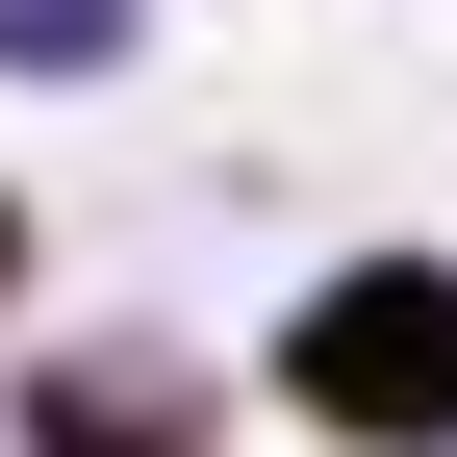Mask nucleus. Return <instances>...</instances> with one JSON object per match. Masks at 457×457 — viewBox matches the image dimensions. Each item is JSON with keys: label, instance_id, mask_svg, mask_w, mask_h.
<instances>
[{"label": "nucleus", "instance_id": "obj_1", "mask_svg": "<svg viewBox=\"0 0 457 457\" xmlns=\"http://www.w3.org/2000/svg\"><path fill=\"white\" fill-rule=\"evenodd\" d=\"M305 407L330 432H457V279H356L305 330Z\"/></svg>", "mask_w": 457, "mask_h": 457}]
</instances>
